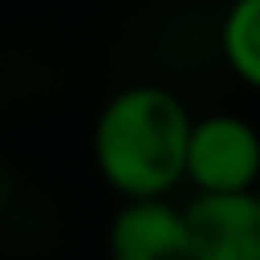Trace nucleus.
I'll use <instances>...</instances> for the list:
<instances>
[{"label":"nucleus","instance_id":"7ed1b4c3","mask_svg":"<svg viewBox=\"0 0 260 260\" xmlns=\"http://www.w3.org/2000/svg\"><path fill=\"white\" fill-rule=\"evenodd\" d=\"M183 207L191 260H260L256 191H195Z\"/></svg>","mask_w":260,"mask_h":260},{"label":"nucleus","instance_id":"f257e3e1","mask_svg":"<svg viewBox=\"0 0 260 260\" xmlns=\"http://www.w3.org/2000/svg\"><path fill=\"white\" fill-rule=\"evenodd\" d=\"M187 126L191 110L175 89L158 81H134L114 89L98 110L89 138L102 183L122 199L171 195L183 183Z\"/></svg>","mask_w":260,"mask_h":260},{"label":"nucleus","instance_id":"f03ea898","mask_svg":"<svg viewBox=\"0 0 260 260\" xmlns=\"http://www.w3.org/2000/svg\"><path fill=\"white\" fill-rule=\"evenodd\" d=\"M260 138L244 114L219 110L191 118L183 146V183L191 191H256Z\"/></svg>","mask_w":260,"mask_h":260},{"label":"nucleus","instance_id":"20e7f679","mask_svg":"<svg viewBox=\"0 0 260 260\" xmlns=\"http://www.w3.org/2000/svg\"><path fill=\"white\" fill-rule=\"evenodd\" d=\"M110 260H191V240L183 223V207L171 195L122 199L106 232Z\"/></svg>","mask_w":260,"mask_h":260},{"label":"nucleus","instance_id":"39448f33","mask_svg":"<svg viewBox=\"0 0 260 260\" xmlns=\"http://www.w3.org/2000/svg\"><path fill=\"white\" fill-rule=\"evenodd\" d=\"M219 57L240 85H260V0L228 4L219 16Z\"/></svg>","mask_w":260,"mask_h":260},{"label":"nucleus","instance_id":"423d86ee","mask_svg":"<svg viewBox=\"0 0 260 260\" xmlns=\"http://www.w3.org/2000/svg\"><path fill=\"white\" fill-rule=\"evenodd\" d=\"M8 199H12V171H8L4 158H0V211L8 207Z\"/></svg>","mask_w":260,"mask_h":260}]
</instances>
